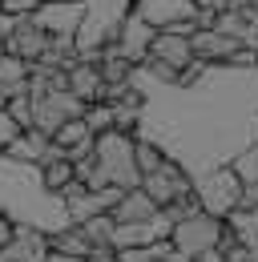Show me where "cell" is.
Returning a JSON list of instances; mask_svg holds the SVG:
<instances>
[{
  "label": "cell",
  "instance_id": "cell-4",
  "mask_svg": "<svg viewBox=\"0 0 258 262\" xmlns=\"http://www.w3.org/2000/svg\"><path fill=\"white\" fill-rule=\"evenodd\" d=\"M141 194L149 198L158 210H169V206H178V202H186V198H193V178L182 169V165L165 162L161 169H154V173H145L141 178V186H137Z\"/></svg>",
  "mask_w": 258,
  "mask_h": 262
},
{
  "label": "cell",
  "instance_id": "cell-12",
  "mask_svg": "<svg viewBox=\"0 0 258 262\" xmlns=\"http://www.w3.org/2000/svg\"><path fill=\"white\" fill-rule=\"evenodd\" d=\"M45 250H49L45 230L16 222V234H12V242L0 250V262H40V258H45Z\"/></svg>",
  "mask_w": 258,
  "mask_h": 262
},
{
  "label": "cell",
  "instance_id": "cell-30",
  "mask_svg": "<svg viewBox=\"0 0 258 262\" xmlns=\"http://www.w3.org/2000/svg\"><path fill=\"white\" fill-rule=\"evenodd\" d=\"M154 262H190V258H182V254H165V258H154Z\"/></svg>",
  "mask_w": 258,
  "mask_h": 262
},
{
  "label": "cell",
  "instance_id": "cell-18",
  "mask_svg": "<svg viewBox=\"0 0 258 262\" xmlns=\"http://www.w3.org/2000/svg\"><path fill=\"white\" fill-rule=\"evenodd\" d=\"M81 234H85V242L93 246V250H113V230H117V222L109 218V214H101V218H89L85 226H77Z\"/></svg>",
  "mask_w": 258,
  "mask_h": 262
},
{
  "label": "cell",
  "instance_id": "cell-26",
  "mask_svg": "<svg viewBox=\"0 0 258 262\" xmlns=\"http://www.w3.org/2000/svg\"><path fill=\"white\" fill-rule=\"evenodd\" d=\"M12 234H16V218H12V214H4V210H0V250H4V246H8V242H12Z\"/></svg>",
  "mask_w": 258,
  "mask_h": 262
},
{
  "label": "cell",
  "instance_id": "cell-29",
  "mask_svg": "<svg viewBox=\"0 0 258 262\" xmlns=\"http://www.w3.org/2000/svg\"><path fill=\"white\" fill-rule=\"evenodd\" d=\"M85 262H121V258H117L113 250H93V254H89Z\"/></svg>",
  "mask_w": 258,
  "mask_h": 262
},
{
  "label": "cell",
  "instance_id": "cell-22",
  "mask_svg": "<svg viewBox=\"0 0 258 262\" xmlns=\"http://www.w3.org/2000/svg\"><path fill=\"white\" fill-rule=\"evenodd\" d=\"M81 121L89 125V133H93V137H101V133H109V129H113V109H109L105 101H93V105H85Z\"/></svg>",
  "mask_w": 258,
  "mask_h": 262
},
{
  "label": "cell",
  "instance_id": "cell-5",
  "mask_svg": "<svg viewBox=\"0 0 258 262\" xmlns=\"http://www.w3.org/2000/svg\"><path fill=\"white\" fill-rule=\"evenodd\" d=\"M81 113H85V105L73 97L69 89H49V93L32 97V129L40 133V137H49V141H53V133L61 129L64 121L81 117Z\"/></svg>",
  "mask_w": 258,
  "mask_h": 262
},
{
  "label": "cell",
  "instance_id": "cell-21",
  "mask_svg": "<svg viewBox=\"0 0 258 262\" xmlns=\"http://www.w3.org/2000/svg\"><path fill=\"white\" fill-rule=\"evenodd\" d=\"M40 182H45V190H49V194H61L64 186L73 182V165L64 162V158H57V162H49V165H40Z\"/></svg>",
  "mask_w": 258,
  "mask_h": 262
},
{
  "label": "cell",
  "instance_id": "cell-17",
  "mask_svg": "<svg viewBox=\"0 0 258 262\" xmlns=\"http://www.w3.org/2000/svg\"><path fill=\"white\" fill-rule=\"evenodd\" d=\"M93 141V133H89V125L81 121V117H73V121H64L61 129L53 133V145L61 149V154H73L77 145H89Z\"/></svg>",
  "mask_w": 258,
  "mask_h": 262
},
{
  "label": "cell",
  "instance_id": "cell-28",
  "mask_svg": "<svg viewBox=\"0 0 258 262\" xmlns=\"http://www.w3.org/2000/svg\"><path fill=\"white\" fill-rule=\"evenodd\" d=\"M12 25H16V20L0 12V57H4V40H8V33H12Z\"/></svg>",
  "mask_w": 258,
  "mask_h": 262
},
{
  "label": "cell",
  "instance_id": "cell-10",
  "mask_svg": "<svg viewBox=\"0 0 258 262\" xmlns=\"http://www.w3.org/2000/svg\"><path fill=\"white\" fill-rule=\"evenodd\" d=\"M242 45L234 40V36H226L218 33V29H193L190 36V53H193V61H202V65H226L234 53H238Z\"/></svg>",
  "mask_w": 258,
  "mask_h": 262
},
{
  "label": "cell",
  "instance_id": "cell-7",
  "mask_svg": "<svg viewBox=\"0 0 258 262\" xmlns=\"http://www.w3.org/2000/svg\"><path fill=\"white\" fill-rule=\"evenodd\" d=\"M29 20L45 36H53V40H73L77 25H81V0H77V4H49V0H45Z\"/></svg>",
  "mask_w": 258,
  "mask_h": 262
},
{
  "label": "cell",
  "instance_id": "cell-23",
  "mask_svg": "<svg viewBox=\"0 0 258 262\" xmlns=\"http://www.w3.org/2000/svg\"><path fill=\"white\" fill-rule=\"evenodd\" d=\"M4 113H8V117H12L16 125H20V129H32V97H29V93H20V97H12V101H8V109H4Z\"/></svg>",
  "mask_w": 258,
  "mask_h": 262
},
{
  "label": "cell",
  "instance_id": "cell-15",
  "mask_svg": "<svg viewBox=\"0 0 258 262\" xmlns=\"http://www.w3.org/2000/svg\"><path fill=\"white\" fill-rule=\"evenodd\" d=\"M158 214V206L149 202V198L141 194V190H129V194L117 198V206L109 210V218L117 222V226H133V222H149Z\"/></svg>",
  "mask_w": 258,
  "mask_h": 262
},
{
  "label": "cell",
  "instance_id": "cell-2",
  "mask_svg": "<svg viewBox=\"0 0 258 262\" xmlns=\"http://www.w3.org/2000/svg\"><path fill=\"white\" fill-rule=\"evenodd\" d=\"M226 238V222L218 218H210V214H190V218H178L174 230H169V246H174V254H182V258L198 262L202 254H210V250H218Z\"/></svg>",
  "mask_w": 258,
  "mask_h": 262
},
{
  "label": "cell",
  "instance_id": "cell-9",
  "mask_svg": "<svg viewBox=\"0 0 258 262\" xmlns=\"http://www.w3.org/2000/svg\"><path fill=\"white\" fill-rule=\"evenodd\" d=\"M149 65L169 69L174 77H182L190 69L193 53H190V36H178V33H154V45H149Z\"/></svg>",
  "mask_w": 258,
  "mask_h": 262
},
{
  "label": "cell",
  "instance_id": "cell-16",
  "mask_svg": "<svg viewBox=\"0 0 258 262\" xmlns=\"http://www.w3.org/2000/svg\"><path fill=\"white\" fill-rule=\"evenodd\" d=\"M49 238V250H57V254H69V258H89L93 254V246L85 242V234L77 226H69V230H57V234H45Z\"/></svg>",
  "mask_w": 258,
  "mask_h": 262
},
{
  "label": "cell",
  "instance_id": "cell-3",
  "mask_svg": "<svg viewBox=\"0 0 258 262\" xmlns=\"http://www.w3.org/2000/svg\"><path fill=\"white\" fill-rule=\"evenodd\" d=\"M193 198H198V210H202V214H210V218L222 222L226 214L238 210L242 182L234 178L230 165H214V169H206V173L193 178Z\"/></svg>",
  "mask_w": 258,
  "mask_h": 262
},
{
  "label": "cell",
  "instance_id": "cell-6",
  "mask_svg": "<svg viewBox=\"0 0 258 262\" xmlns=\"http://www.w3.org/2000/svg\"><path fill=\"white\" fill-rule=\"evenodd\" d=\"M133 16L145 20L154 33L178 29V25H202V12L193 8V0H133Z\"/></svg>",
  "mask_w": 258,
  "mask_h": 262
},
{
  "label": "cell",
  "instance_id": "cell-8",
  "mask_svg": "<svg viewBox=\"0 0 258 262\" xmlns=\"http://www.w3.org/2000/svg\"><path fill=\"white\" fill-rule=\"evenodd\" d=\"M45 49H49V36L40 33L36 25H32L29 16H20L16 25H12V33H8V40H4V53L8 57H16L25 69H32L40 57H45Z\"/></svg>",
  "mask_w": 258,
  "mask_h": 262
},
{
  "label": "cell",
  "instance_id": "cell-25",
  "mask_svg": "<svg viewBox=\"0 0 258 262\" xmlns=\"http://www.w3.org/2000/svg\"><path fill=\"white\" fill-rule=\"evenodd\" d=\"M20 133H25V129H20V125H16V121H12V117L0 109V154H8V145H12Z\"/></svg>",
  "mask_w": 258,
  "mask_h": 262
},
{
  "label": "cell",
  "instance_id": "cell-24",
  "mask_svg": "<svg viewBox=\"0 0 258 262\" xmlns=\"http://www.w3.org/2000/svg\"><path fill=\"white\" fill-rule=\"evenodd\" d=\"M36 8H40V0H0V12H4V16H12V20L32 16Z\"/></svg>",
  "mask_w": 258,
  "mask_h": 262
},
{
  "label": "cell",
  "instance_id": "cell-19",
  "mask_svg": "<svg viewBox=\"0 0 258 262\" xmlns=\"http://www.w3.org/2000/svg\"><path fill=\"white\" fill-rule=\"evenodd\" d=\"M230 169H234V178H238L242 186H258V137L242 149V154H234Z\"/></svg>",
  "mask_w": 258,
  "mask_h": 262
},
{
  "label": "cell",
  "instance_id": "cell-13",
  "mask_svg": "<svg viewBox=\"0 0 258 262\" xmlns=\"http://www.w3.org/2000/svg\"><path fill=\"white\" fill-rule=\"evenodd\" d=\"M8 158H16V162H32V165H49V162H57V158H64V154L49 141V137H40L36 129H25L12 145H8Z\"/></svg>",
  "mask_w": 258,
  "mask_h": 262
},
{
  "label": "cell",
  "instance_id": "cell-27",
  "mask_svg": "<svg viewBox=\"0 0 258 262\" xmlns=\"http://www.w3.org/2000/svg\"><path fill=\"white\" fill-rule=\"evenodd\" d=\"M226 4H230V0H193V8H198V12H206V16H218Z\"/></svg>",
  "mask_w": 258,
  "mask_h": 262
},
{
  "label": "cell",
  "instance_id": "cell-1",
  "mask_svg": "<svg viewBox=\"0 0 258 262\" xmlns=\"http://www.w3.org/2000/svg\"><path fill=\"white\" fill-rule=\"evenodd\" d=\"M129 12H133V0H81V25L73 33L77 57L93 65L97 53L117 40L121 25L129 20Z\"/></svg>",
  "mask_w": 258,
  "mask_h": 262
},
{
  "label": "cell",
  "instance_id": "cell-11",
  "mask_svg": "<svg viewBox=\"0 0 258 262\" xmlns=\"http://www.w3.org/2000/svg\"><path fill=\"white\" fill-rule=\"evenodd\" d=\"M149 45H154V29L129 12V20L121 25V33H117V40H113V49H117L133 69H141V65H145V57H149Z\"/></svg>",
  "mask_w": 258,
  "mask_h": 262
},
{
  "label": "cell",
  "instance_id": "cell-14",
  "mask_svg": "<svg viewBox=\"0 0 258 262\" xmlns=\"http://www.w3.org/2000/svg\"><path fill=\"white\" fill-rule=\"evenodd\" d=\"M64 89L81 101V105H93V101H101V93H105V81H101L97 65H89V61H77V65L64 73Z\"/></svg>",
  "mask_w": 258,
  "mask_h": 262
},
{
  "label": "cell",
  "instance_id": "cell-20",
  "mask_svg": "<svg viewBox=\"0 0 258 262\" xmlns=\"http://www.w3.org/2000/svg\"><path fill=\"white\" fill-rule=\"evenodd\" d=\"M133 162H137V173L145 178V173H154V169H161V165L169 162V158L161 154V145H154V141H145V137H137V145H133Z\"/></svg>",
  "mask_w": 258,
  "mask_h": 262
}]
</instances>
